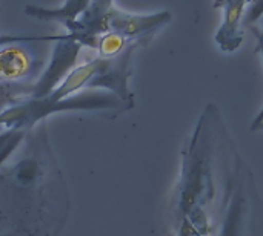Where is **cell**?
<instances>
[{"label": "cell", "instance_id": "1", "mask_svg": "<svg viewBox=\"0 0 263 236\" xmlns=\"http://www.w3.org/2000/svg\"><path fill=\"white\" fill-rule=\"evenodd\" d=\"M242 161L220 109L208 103L180 152L179 178L166 210L170 232L185 224L200 235H216Z\"/></svg>", "mask_w": 263, "mask_h": 236}, {"label": "cell", "instance_id": "2", "mask_svg": "<svg viewBox=\"0 0 263 236\" xmlns=\"http://www.w3.org/2000/svg\"><path fill=\"white\" fill-rule=\"evenodd\" d=\"M71 209L45 121L0 164V235L59 236Z\"/></svg>", "mask_w": 263, "mask_h": 236}, {"label": "cell", "instance_id": "3", "mask_svg": "<svg viewBox=\"0 0 263 236\" xmlns=\"http://www.w3.org/2000/svg\"><path fill=\"white\" fill-rule=\"evenodd\" d=\"M136 49V46H129L112 57L97 55L96 58L74 68L51 95H48V98L51 101H60L82 91L100 89L114 94L134 108L136 100L129 89V77L133 74L131 61Z\"/></svg>", "mask_w": 263, "mask_h": 236}, {"label": "cell", "instance_id": "4", "mask_svg": "<svg viewBox=\"0 0 263 236\" xmlns=\"http://www.w3.org/2000/svg\"><path fill=\"white\" fill-rule=\"evenodd\" d=\"M214 236H263V198L245 160Z\"/></svg>", "mask_w": 263, "mask_h": 236}, {"label": "cell", "instance_id": "5", "mask_svg": "<svg viewBox=\"0 0 263 236\" xmlns=\"http://www.w3.org/2000/svg\"><path fill=\"white\" fill-rule=\"evenodd\" d=\"M34 45L23 35L0 37V83H35L43 66Z\"/></svg>", "mask_w": 263, "mask_h": 236}, {"label": "cell", "instance_id": "6", "mask_svg": "<svg viewBox=\"0 0 263 236\" xmlns=\"http://www.w3.org/2000/svg\"><path fill=\"white\" fill-rule=\"evenodd\" d=\"M34 41L54 43L51 51V58L46 68H43L42 74L34 83V89L31 97L45 98L51 95V92L65 80V77L76 68L80 49L83 48L80 43L66 37V34L55 35H43V37H29Z\"/></svg>", "mask_w": 263, "mask_h": 236}, {"label": "cell", "instance_id": "7", "mask_svg": "<svg viewBox=\"0 0 263 236\" xmlns=\"http://www.w3.org/2000/svg\"><path fill=\"white\" fill-rule=\"evenodd\" d=\"M251 0H214V8L222 12V22L216 32V45L225 54L236 52L245 38L243 15Z\"/></svg>", "mask_w": 263, "mask_h": 236}, {"label": "cell", "instance_id": "8", "mask_svg": "<svg viewBox=\"0 0 263 236\" xmlns=\"http://www.w3.org/2000/svg\"><path fill=\"white\" fill-rule=\"evenodd\" d=\"M114 6V0H91L79 20L66 29V37L82 46L96 49L99 37L105 34L106 17Z\"/></svg>", "mask_w": 263, "mask_h": 236}, {"label": "cell", "instance_id": "9", "mask_svg": "<svg viewBox=\"0 0 263 236\" xmlns=\"http://www.w3.org/2000/svg\"><path fill=\"white\" fill-rule=\"evenodd\" d=\"M89 3L91 0H65L63 5L57 8L28 5L25 6V14L40 22H57L65 29H69L79 20V17L85 12Z\"/></svg>", "mask_w": 263, "mask_h": 236}, {"label": "cell", "instance_id": "10", "mask_svg": "<svg viewBox=\"0 0 263 236\" xmlns=\"http://www.w3.org/2000/svg\"><path fill=\"white\" fill-rule=\"evenodd\" d=\"M248 29L253 32V35L256 37V41H257V45H256V52H259L260 55H262V60H263V32L257 28V25H251V26H248Z\"/></svg>", "mask_w": 263, "mask_h": 236}, {"label": "cell", "instance_id": "11", "mask_svg": "<svg viewBox=\"0 0 263 236\" xmlns=\"http://www.w3.org/2000/svg\"><path fill=\"white\" fill-rule=\"evenodd\" d=\"M262 121H263V106H262V109L257 112V115L254 117V120H253V123H251V126H250V131H251V132H254V131H256V127H257Z\"/></svg>", "mask_w": 263, "mask_h": 236}, {"label": "cell", "instance_id": "12", "mask_svg": "<svg viewBox=\"0 0 263 236\" xmlns=\"http://www.w3.org/2000/svg\"><path fill=\"white\" fill-rule=\"evenodd\" d=\"M254 132H263V121L259 124V126H257V127H256V131H254Z\"/></svg>", "mask_w": 263, "mask_h": 236}, {"label": "cell", "instance_id": "13", "mask_svg": "<svg viewBox=\"0 0 263 236\" xmlns=\"http://www.w3.org/2000/svg\"><path fill=\"white\" fill-rule=\"evenodd\" d=\"M259 23H260V26H257V28H259V29H260V31H262V32H263V15H262V17H260Z\"/></svg>", "mask_w": 263, "mask_h": 236}, {"label": "cell", "instance_id": "14", "mask_svg": "<svg viewBox=\"0 0 263 236\" xmlns=\"http://www.w3.org/2000/svg\"><path fill=\"white\" fill-rule=\"evenodd\" d=\"M0 236H14V235H11V233H5V235H0Z\"/></svg>", "mask_w": 263, "mask_h": 236}]
</instances>
